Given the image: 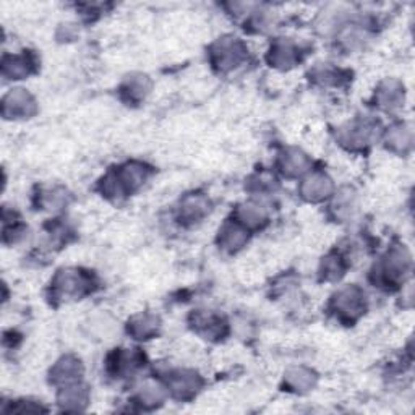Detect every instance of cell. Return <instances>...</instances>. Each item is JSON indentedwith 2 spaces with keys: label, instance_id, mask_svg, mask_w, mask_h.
Returning a JSON list of instances; mask_svg holds the SVG:
<instances>
[{
  "label": "cell",
  "instance_id": "277c9868",
  "mask_svg": "<svg viewBox=\"0 0 415 415\" xmlns=\"http://www.w3.org/2000/svg\"><path fill=\"white\" fill-rule=\"evenodd\" d=\"M31 62L25 56H13L3 59V75L12 80H21L29 73Z\"/></svg>",
  "mask_w": 415,
  "mask_h": 415
},
{
  "label": "cell",
  "instance_id": "6da1fadb",
  "mask_svg": "<svg viewBox=\"0 0 415 415\" xmlns=\"http://www.w3.org/2000/svg\"><path fill=\"white\" fill-rule=\"evenodd\" d=\"M245 49L235 38H224L214 46V54L217 56V64L221 69H232L242 60Z\"/></svg>",
  "mask_w": 415,
  "mask_h": 415
},
{
  "label": "cell",
  "instance_id": "7a4b0ae2",
  "mask_svg": "<svg viewBox=\"0 0 415 415\" xmlns=\"http://www.w3.org/2000/svg\"><path fill=\"white\" fill-rule=\"evenodd\" d=\"M34 107V101L25 89H12V93L5 96L3 99V115H12V119H15L13 115H26L31 114Z\"/></svg>",
  "mask_w": 415,
  "mask_h": 415
},
{
  "label": "cell",
  "instance_id": "8992f818",
  "mask_svg": "<svg viewBox=\"0 0 415 415\" xmlns=\"http://www.w3.org/2000/svg\"><path fill=\"white\" fill-rule=\"evenodd\" d=\"M156 327H158L156 320L151 318V316H138V318L133 320L132 331L133 334H137V336H140V339H143L141 336H150L156 329Z\"/></svg>",
  "mask_w": 415,
  "mask_h": 415
},
{
  "label": "cell",
  "instance_id": "5b68a950",
  "mask_svg": "<svg viewBox=\"0 0 415 415\" xmlns=\"http://www.w3.org/2000/svg\"><path fill=\"white\" fill-rule=\"evenodd\" d=\"M329 191V180L323 176H315L311 180H309V184L305 185L303 189V193L309 195L310 200H318L321 196H327Z\"/></svg>",
  "mask_w": 415,
  "mask_h": 415
},
{
  "label": "cell",
  "instance_id": "3957f363",
  "mask_svg": "<svg viewBox=\"0 0 415 415\" xmlns=\"http://www.w3.org/2000/svg\"><path fill=\"white\" fill-rule=\"evenodd\" d=\"M362 292L355 287H347L336 296V310L341 315L355 316L362 310Z\"/></svg>",
  "mask_w": 415,
  "mask_h": 415
}]
</instances>
